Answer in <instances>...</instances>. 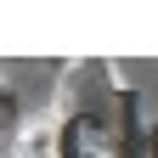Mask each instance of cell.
<instances>
[{"mask_svg":"<svg viewBox=\"0 0 158 158\" xmlns=\"http://www.w3.org/2000/svg\"><path fill=\"white\" fill-rule=\"evenodd\" d=\"M23 124H28V113L17 107L11 90H0V158H17V135H23Z\"/></svg>","mask_w":158,"mask_h":158,"instance_id":"cell-1","label":"cell"},{"mask_svg":"<svg viewBox=\"0 0 158 158\" xmlns=\"http://www.w3.org/2000/svg\"><path fill=\"white\" fill-rule=\"evenodd\" d=\"M147 152H152V158H158V124H152V130H147Z\"/></svg>","mask_w":158,"mask_h":158,"instance_id":"cell-2","label":"cell"}]
</instances>
